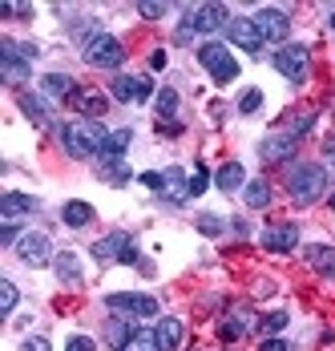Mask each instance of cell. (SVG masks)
<instances>
[{
    "label": "cell",
    "mask_w": 335,
    "mask_h": 351,
    "mask_svg": "<svg viewBox=\"0 0 335 351\" xmlns=\"http://www.w3.org/2000/svg\"><path fill=\"white\" fill-rule=\"evenodd\" d=\"M105 134H109V130H101V125H93V121H69V125L57 130V138H61L69 158H93V154H101Z\"/></svg>",
    "instance_id": "1"
},
{
    "label": "cell",
    "mask_w": 335,
    "mask_h": 351,
    "mask_svg": "<svg viewBox=\"0 0 335 351\" xmlns=\"http://www.w3.org/2000/svg\"><path fill=\"white\" fill-rule=\"evenodd\" d=\"M287 190H291V202H295V206H311V202H319L323 190H327V170L303 162V166H295V170L287 174Z\"/></svg>",
    "instance_id": "2"
},
{
    "label": "cell",
    "mask_w": 335,
    "mask_h": 351,
    "mask_svg": "<svg viewBox=\"0 0 335 351\" xmlns=\"http://www.w3.org/2000/svg\"><path fill=\"white\" fill-rule=\"evenodd\" d=\"M198 61H202V69L210 73L218 85H231V81L238 77V61L231 57V49H227V45H218V40L202 45V49H198Z\"/></svg>",
    "instance_id": "3"
},
{
    "label": "cell",
    "mask_w": 335,
    "mask_h": 351,
    "mask_svg": "<svg viewBox=\"0 0 335 351\" xmlns=\"http://www.w3.org/2000/svg\"><path fill=\"white\" fill-rule=\"evenodd\" d=\"M85 61L93 65V69H117L122 61H126V49H122V40L109 33H101L97 40H89L85 45Z\"/></svg>",
    "instance_id": "4"
},
{
    "label": "cell",
    "mask_w": 335,
    "mask_h": 351,
    "mask_svg": "<svg viewBox=\"0 0 335 351\" xmlns=\"http://www.w3.org/2000/svg\"><path fill=\"white\" fill-rule=\"evenodd\" d=\"M105 307H109V311H126V315H141V319L158 315V299H154V295H137V291H117V295H109Z\"/></svg>",
    "instance_id": "5"
},
{
    "label": "cell",
    "mask_w": 335,
    "mask_h": 351,
    "mask_svg": "<svg viewBox=\"0 0 335 351\" xmlns=\"http://www.w3.org/2000/svg\"><path fill=\"white\" fill-rule=\"evenodd\" d=\"M307 57H311V53H307L303 45H283V49L275 53V61H270V65L283 73L287 81H295V85H299L303 77H307Z\"/></svg>",
    "instance_id": "6"
},
{
    "label": "cell",
    "mask_w": 335,
    "mask_h": 351,
    "mask_svg": "<svg viewBox=\"0 0 335 351\" xmlns=\"http://www.w3.org/2000/svg\"><path fill=\"white\" fill-rule=\"evenodd\" d=\"M16 254H21V263L25 267H49L57 254H53V243H49V234H25L21 243H16Z\"/></svg>",
    "instance_id": "7"
},
{
    "label": "cell",
    "mask_w": 335,
    "mask_h": 351,
    "mask_svg": "<svg viewBox=\"0 0 335 351\" xmlns=\"http://www.w3.org/2000/svg\"><path fill=\"white\" fill-rule=\"evenodd\" d=\"M134 250V239L126 234V230H113V234H105L93 243V258H97L101 267L105 263H126V254Z\"/></svg>",
    "instance_id": "8"
},
{
    "label": "cell",
    "mask_w": 335,
    "mask_h": 351,
    "mask_svg": "<svg viewBox=\"0 0 335 351\" xmlns=\"http://www.w3.org/2000/svg\"><path fill=\"white\" fill-rule=\"evenodd\" d=\"M109 93H113L117 101H126V106H141L154 89H150V81H146V77H126V73H117V77H113V85H109Z\"/></svg>",
    "instance_id": "9"
},
{
    "label": "cell",
    "mask_w": 335,
    "mask_h": 351,
    "mask_svg": "<svg viewBox=\"0 0 335 351\" xmlns=\"http://www.w3.org/2000/svg\"><path fill=\"white\" fill-rule=\"evenodd\" d=\"M263 246H267L270 254H291L295 246H299V226L295 222H275L263 230Z\"/></svg>",
    "instance_id": "10"
},
{
    "label": "cell",
    "mask_w": 335,
    "mask_h": 351,
    "mask_svg": "<svg viewBox=\"0 0 335 351\" xmlns=\"http://www.w3.org/2000/svg\"><path fill=\"white\" fill-rule=\"evenodd\" d=\"M190 21H194V33H218L231 25V12L222 4H198V8H186Z\"/></svg>",
    "instance_id": "11"
},
{
    "label": "cell",
    "mask_w": 335,
    "mask_h": 351,
    "mask_svg": "<svg viewBox=\"0 0 335 351\" xmlns=\"http://www.w3.org/2000/svg\"><path fill=\"white\" fill-rule=\"evenodd\" d=\"M0 77H4L8 85H21V81L29 77V61L21 57L16 40H4V45H0Z\"/></svg>",
    "instance_id": "12"
},
{
    "label": "cell",
    "mask_w": 335,
    "mask_h": 351,
    "mask_svg": "<svg viewBox=\"0 0 335 351\" xmlns=\"http://www.w3.org/2000/svg\"><path fill=\"white\" fill-rule=\"evenodd\" d=\"M255 25H259V33L267 36V40H287V33H291V16L283 8H259Z\"/></svg>",
    "instance_id": "13"
},
{
    "label": "cell",
    "mask_w": 335,
    "mask_h": 351,
    "mask_svg": "<svg viewBox=\"0 0 335 351\" xmlns=\"http://www.w3.org/2000/svg\"><path fill=\"white\" fill-rule=\"evenodd\" d=\"M227 36L235 40L238 49H246V53H259V49L267 45V36L259 33V25H255V21H242V16H235V21L227 25Z\"/></svg>",
    "instance_id": "14"
},
{
    "label": "cell",
    "mask_w": 335,
    "mask_h": 351,
    "mask_svg": "<svg viewBox=\"0 0 335 351\" xmlns=\"http://www.w3.org/2000/svg\"><path fill=\"white\" fill-rule=\"evenodd\" d=\"M36 210H41V202H36L33 194L8 190V194L0 198V218H4V222H16V218H25V214H36Z\"/></svg>",
    "instance_id": "15"
},
{
    "label": "cell",
    "mask_w": 335,
    "mask_h": 351,
    "mask_svg": "<svg viewBox=\"0 0 335 351\" xmlns=\"http://www.w3.org/2000/svg\"><path fill=\"white\" fill-rule=\"evenodd\" d=\"M69 106L77 109L81 117H105L109 101H105V93H101V89H77V93L69 97Z\"/></svg>",
    "instance_id": "16"
},
{
    "label": "cell",
    "mask_w": 335,
    "mask_h": 351,
    "mask_svg": "<svg viewBox=\"0 0 335 351\" xmlns=\"http://www.w3.org/2000/svg\"><path fill=\"white\" fill-rule=\"evenodd\" d=\"M251 327H255V315H251L246 307H235L231 315H227L222 323H218V335H222L227 343H238V339H242V335H246Z\"/></svg>",
    "instance_id": "17"
},
{
    "label": "cell",
    "mask_w": 335,
    "mask_h": 351,
    "mask_svg": "<svg viewBox=\"0 0 335 351\" xmlns=\"http://www.w3.org/2000/svg\"><path fill=\"white\" fill-rule=\"evenodd\" d=\"M295 145H299V138H291V134H270L259 145V154H263V162H287V158H295Z\"/></svg>",
    "instance_id": "18"
},
{
    "label": "cell",
    "mask_w": 335,
    "mask_h": 351,
    "mask_svg": "<svg viewBox=\"0 0 335 351\" xmlns=\"http://www.w3.org/2000/svg\"><path fill=\"white\" fill-rule=\"evenodd\" d=\"M16 101H21V109L33 117L36 125H45V130H49V125H57V117H53V106H49L41 93H16Z\"/></svg>",
    "instance_id": "19"
},
{
    "label": "cell",
    "mask_w": 335,
    "mask_h": 351,
    "mask_svg": "<svg viewBox=\"0 0 335 351\" xmlns=\"http://www.w3.org/2000/svg\"><path fill=\"white\" fill-rule=\"evenodd\" d=\"M182 335H186L182 319H158V327H154V339H158V348L162 351H178Z\"/></svg>",
    "instance_id": "20"
},
{
    "label": "cell",
    "mask_w": 335,
    "mask_h": 351,
    "mask_svg": "<svg viewBox=\"0 0 335 351\" xmlns=\"http://www.w3.org/2000/svg\"><path fill=\"white\" fill-rule=\"evenodd\" d=\"M53 271H57V279L65 282V287H81V263H77L73 250H61V254L53 258Z\"/></svg>",
    "instance_id": "21"
},
{
    "label": "cell",
    "mask_w": 335,
    "mask_h": 351,
    "mask_svg": "<svg viewBox=\"0 0 335 351\" xmlns=\"http://www.w3.org/2000/svg\"><path fill=\"white\" fill-rule=\"evenodd\" d=\"M303 258H307V267H315L319 275L335 279V246H307Z\"/></svg>",
    "instance_id": "22"
},
{
    "label": "cell",
    "mask_w": 335,
    "mask_h": 351,
    "mask_svg": "<svg viewBox=\"0 0 335 351\" xmlns=\"http://www.w3.org/2000/svg\"><path fill=\"white\" fill-rule=\"evenodd\" d=\"M130 141H134V130H126V125H122V130H109V134H105V141H101V154H97V158H122V154L130 149Z\"/></svg>",
    "instance_id": "23"
},
{
    "label": "cell",
    "mask_w": 335,
    "mask_h": 351,
    "mask_svg": "<svg viewBox=\"0 0 335 351\" xmlns=\"http://www.w3.org/2000/svg\"><path fill=\"white\" fill-rule=\"evenodd\" d=\"M214 182H218V190L222 194H235V190H246V170L238 166V162H227L218 174H214Z\"/></svg>",
    "instance_id": "24"
},
{
    "label": "cell",
    "mask_w": 335,
    "mask_h": 351,
    "mask_svg": "<svg viewBox=\"0 0 335 351\" xmlns=\"http://www.w3.org/2000/svg\"><path fill=\"white\" fill-rule=\"evenodd\" d=\"M41 93H49V97L65 101V97L77 93V85H73V77H65V73H49V77H41Z\"/></svg>",
    "instance_id": "25"
},
{
    "label": "cell",
    "mask_w": 335,
    "mask_h": 351,
    "mask_svg": "<svg viewBox=\"0 0 335 351\" xmlns=\"http://www.w3.org/2000/svg\"><path fill=\"white\" fill-rule=\"evenodd\" d=\"M242 202H246L251 210H267V206H270V182H267V178H255V182H246V190H242Z\"/></svg>",
    "instance_id": "26"
},
{
    "label": "cell",
    "mask_w": 335,
    "mask_h": 351,
    "mask_svg": "<svg viewBox=\"0 0 335 351\" xmlns=\"http://www.w3.org/2000/svg\"><path fill=\"white\" fill-rule=\"evenodd\" d=\"M166 186H162V194H166V198H174V202H182V198H190V178L182 174V170H178V166H170L166 174Z\"/></svg>",
    "instance_id": "27"
},
{
    "label": "cell",
    "mask_w": 335,
    "mask_h": 351,
    "mask_svg": "<svg viewBox=\"0 0 335 351\" xmlns=\"http://www.w3.org/2000/svg\"><path fill=\"white\" fill-rule=\"evenodd\" d=\"M61 218H65V226L81 230V226H89V222H93V206H89V202H65Z\"/></svg>",
    "instance_id": "28"
},
{
    "label": "cell",
    "mask_w": 335,
    "mask_h": 351,
    "mask_svg": "<svg viewBox=\"0 0 335 351\" xmlns=\"http://www.w3.org/2000/svg\"><path fill=\"white\" fill-rule=\"evenodd\" d=\"M105 335H109V343H113V348L122 351V348H126V343H130V339L137 335V327L130 323V319H109V327H105Z\"/></svg>",
    "instance_id": "29"
},
{
    "label": "cell",
    "mask_w": 335,
    "mask_h": 351,
    "mask_svg": "<svg viewBox=\"0 0 335 351\" xmlns=\"http://www.w3.org/2000/svg\"><path fill=\"white\" fill-rule=\"evenodd\" d=\"M101 178L113 182V186H122V182H130V166L122 158H101Z\"/></svg>",
    "instance_id": "30"
},
{
    "label": "cell",
    "mask_w": 335,
    "mask_h": 351,
    "mask_svg": "<svg viewBox=\"0 0 335 351\" xmlns=\"http://www.w3.org/2000/svg\"><path fill=\"white\" fill-rule=\"evenodd\" d=\"M287 323H291V315H287V311H270V315L259 319V331H263V335L270 339V335H279V331H283Z\"/></svg>",
    "instance_id": "31"
},
{
    "label": "cell",
    "mask_w": 335,
    "mask_h": 351,
    "mask_svg": "<svg viewBox=\"0 0 335 351\" xmlns=\"http://www.w3.org/2000/svg\"><path fill=\"white\" fill-rule=\"evenodd\" d=\"M16 299H21V295H16V282L0 279V315H12V311H16Z\"/></svg>",
    "instance_id": "32"
},
{
    "label": "cell",
    "mask_w": 335,
    "mask_h": 351,
    "mask_svg": "<svg viewBox=\"0 0 335 351\" xmlns=\"http://www.w3.org/2000/svg\"><path fill=\"white\" fill-rule=\"evenodd\" d=\"M174 109H178V93L174 89H162L158 93V121H174Z\"/></svg>",
    "instance_id": "33"
},
{
    "label": "cell",
    "mask_w": 335,
    "mask_h": 351,
    "mask_svg": "<svg viewBox=\"0 0 335 351\" xmlns=\"http://www.w3.org/2000/svg\"><path fill=\"white\" fill-rule=\"evenodd\" d=\"M198 230L206 234V239H218L227 226H222V218H218V214H198Z\"/></svg>",
    "instance_id": "34"
},
{
    "label": "cell",
    "mask_w": 335,
    "mask_h": 351,
    "mask_svg": "<svg viewBox=\"0 0 335 351\" xmlns=\"http://www.w3.org/2000/svg\"><path fill=\"white\" fill-rule=\"evenodd\" d=\"M122 351H162V348H158V339H154L150 331H137V335H134V339H130Z\"/></svg>",
    "instance_id": "35"
},
{
    "label": "cell",
    "mask_w": 335,
    "mask_h": 351,
    "mask_svg": "<svg viewBox=\"0 0 335 351\" xmlns=\"http://www.w3.org/2000/svg\"><path fill=\"white\" fill-rule=\"evenodd\" d=\"M194 21H190V12H182V21H178V33H174V40H178V45H190V40H194Z\"/></svg>",
    "instance_id": "36"
},
{
    "label": "cell",
    "mask_w": 335,
    "mask_h": 351,
    "mask_svg": "<svg viewBox=\"0 0 335 351\" xmlns=\"http://www.w3.org/2000/svg\"><path fill=\"white\" fill-rule=\"evenodd\" d=\"M259 106H263V89H246L242 101H238V113H255Z\"/></svg>",
    "instance_id": "37"
},
{
    "label": "cell",
    "mask_w": 335,
    "mask_h": 351,
    "mask_svg": "<svg viewBox=\"0 0 335 351\" xmlns=\"http://www.w3.org/2000/svg\"><path fill=\"white\" fill-rule=\"evenodd\" d=\"M137 12H141L146 21H158V16H166V4H154V0H146V4H137Z\"/></svg>",
    "instance_id": "38"
},
{
    "label": "cell",
    "mask_w": 335,
    "mask_h": 351,
    "mask_svg": "<svg viewBox=\"0 0 335 351\" xmlns=\"http://www.w3.org/2000/svg\"><path fill=\"white\" fill-rule=\"evenodd\" d=\"M206 182H210V174H206V166H198V170H194V178H190V194H194V198L206 190Z\"/></svg>",
    "instance_id": "39"
},
{
    "label": "cell",
    "mask_w": 335,
    "mask_h": 351,
    "mask_svg": "<svg viewBox=\"0 0 335 351\" xmlns=\"http://www.w3.org/2000/svg\"><path fill=\"white\" fill-rule=\"evenodd\" d=\"M311 121H315V113H303V117L295 121V125H291V130H287V134H291V138H303V134L311 130Z\"/></svg>",
    "instance_id": "40"
},
{
    "label": "cell",
    "mask_w": 335,
    "mask_h": 351,
    "mask_svg": "<svg viewBox=\"0 0 335 351\" xmlns=\"http://www.w3.org/2000/svg\"><path fill=\"white\" fill-rule=\"evenodd\" d=\"M65 351H93V339H89V335H73L65 343Z\"/></svg>",
    "instance_id": "41"
},
{
    "label": "cell",
    "mask_w": 335,
    "mask_h": 351,
    "mask_svg": "<svg viewBox=\"0 0 335 351\" xmlns=\"http://www.w3.org/2000/svg\"><path fill=\"white\" fill-rule=\"evenodd\" d=\"M0 243H4V246L21 243V234H16V222H8V226H4V230H0Z\"/></svg>",
    "instance_id": "42"
},
{
    "label": "cell",
    "mask_w": 335,
    "mask_h": 351,
    "mask_svg": "<svg viewBox=\"0 0 335 351\" xmlns=\"http://www.w3.org/2000/svg\"><path fill=\"white\" fill-rule=\"evenodd\" d=\"M141 182H146L150 190H158V194H162V186H166V178H162V174H154V170H150V174H141Z\"/></svg>",
    "instance_id": "43"
},
{
    "label": "cell",
    "mask_w": 335,
    "mask_h": 351,
    "mask_svg": "<svg viewBox=\"0 0 335 351\" xmlns=\"http://www.w3.org/2000/svg\"><path fill=\"white\" fill-rule=\"evenodd\" d=\"M158 134H166V138H178V134H182V125H178V121H158Z\"/></svg>",
    "instance_id": "44"
},
{
    "label": "cell",
    "mask_w": 335,
    "mask_h": 351,
    "mask_svg": "<svg viewBox=\"0 0 335 351\" xmlns=\"http://www.w3.org/2000/svg\"><path fill=\"white\" fill-rule=\"evenodd\" d=\"M150 69H166V49H154L150 53Z\"/></svg>",
    "instance_id": "45"
},
{
    "label": "cell",
    "mask_w": 335,
    "mask_h": 351,
    "mask_svg": "<svg viewBox=\"0 0 335 351\" xmlns=\"http://www.w3.org/2000/svg\"><path fill=\"white\" fill-rule=\"evenodd\" d=\"M21 351H53V348H49L45 339H25V343H21Z\"/></svg>",
    "instance_id": "46"
},
{
    "label": "cell",
    "mask_w": 335,
    "mask_h": 351,
    "mask_svg": "<svg viewBox=\"0 0 335 351\" xmlns=\"http://www.w3.org/2000/svg\"><path fill=\"white\" fill-rule=\"evenodd\" d=\"M259 351H287V343H283V339H275V335H270V339H263V348Z\"/></svg>",
    "instance_id": "47"
},
{
    "label": "cell",
    "mask_w": 335,
    "mask_h": 351,
    "mask_svg": "<svg viewBox=\"0 0 335 351\" xmlns=\"http://www.w3.org/2000/svg\"><path fill=\"white\" fill-rule=\"evenodd\" d=\"M16 49H21V57H25V61H36V45H29V40H21Z\"/></svg>",
    "instance_id": "48"
},
{
    "label": "cell",
    "mask_w": 335,
    "mask_h": 351,
    "mask_svg": "<svg viewBox=\"0 0 335 351\" xmlns=\"http://www.w3.org/2000/svg\"><path fill=\"white\" fill-rule=\"evenodd\" d=\"M332 210H335V198H332Z\"/></svg>",
    "instance_id": "49"
},
{
    "label": "cell",
    "mask_w": 335,
    "mask_h": 351,
    "mask_svg": "<svg viewBox=\"0 0 335 351\" xmlns=\"http://www.w3.org/2000/svg\"><path fill=\"white\" fill-rule=\"evenodd\" d=\"M332 29H335V16H332Z\"/></svg>",
    "instance_id": "50"
},
{
    "label": "cell",
    "mask_w": 335,
    "mask_h": 351,
    "mask_svg": "<svg viewBox=\"0 0 335 351\" xmlns=\"http://www.w3.org/2000/svg\"><path fill=\"white\" fill-rule=\"evenodd\" d=\"M194 351H202V348H194Z\"/></svg>",
    "instance_id": "51"
}]
</instances>
